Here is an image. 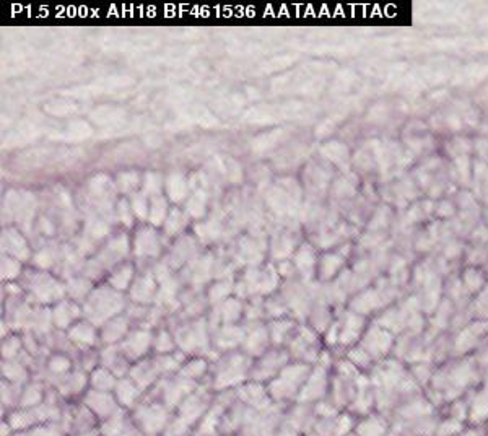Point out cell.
Returning <instances> with one entry per match:
<instances>
[{
    "instance_id": "obj_23",
    "label": "cell",
    "mask_w": 488,
    "mask_h": 436,
    "mask_svg": "<svg viewBox=\"0 0 488 436\" xmlns=\"http://www.w3.org/2000/svg\"><path fill=\"white\" fill-rule=\"evenodd\" d=\"M88 381H90V386H92V389H95V391L114 392L119 378L114 375L113 371H109L108 368L97 366V368H93L92 373H90Z\"/></svg>"
},
{
    "instance_id": "obj_24",
    "label": "cell",
    "mask_w": 488,
    "mask_h": 436,
    "mask_svg": "<svg viewBox=\"0 0 488 436\" xmlns=\"http://www.w3.org/2000/svg\"><path fill=\"white\" fill-rule=\"evenodd\" d=\"M244 311V305L238 298H228L223 303L217 306L218 319L222 325H231L236 324L241 319Z\"/></svg>"
},
{
    "instance_id": "obj_12",
    "label": "cell",
    "mask_w": 488,
    "mask_h": 436,
    "mask_svg": "<svg viewBox=\"0 0 488 436\" xmlns=\"http://www.w3.org/2000/svg\"><path fill=\"white\" fill-rule=\"evenodd\" d=\"M81 314H83V308H80L75 301L70 300H60L51 311L52 324L65 330H69L75 323H79Z\"/></svg>"
},
{
    "instance_id": "obj_5",
    "label": "cell",
    "mask_w": 488,
    "mask_h": 436,
    "mask_svg": "<svg viewBox=\"0 0 488 436\" xmlns=\"http://www.w3.org/2000/svg\"><path fill=\"white\" fill-rule=\"evenodd\" d=\"M286 365H288V353L279 350V348L267 350L264 355L256 358L254 363H252L250 380L262 382V385H264L266 381L270 382L280 375V371L284 370Z\"/></svg>"
},
{
    "instance_id": "obj_27",
    "label": "cell",
    "mask_w": 488,
    "mask_h": 436,
    "mask_svg": "<svg viewBox=\"0 0 488 436\" xmlns=\"http://www.w3.org/2000/svg\"><path fill=\"white\" fill-rule=\"evenodd\" d=\"M267 328H269L270 342L274 345H280V344H284L286 339L293 337L295 323L293 321L286 319V318H279V319L270 321V324L267 325Z\"/></svg>"
},
{
    "instance_id": "obj_10",
    "label": "cell",
    "mask_w": 488,
    "mask_h": 436,
    "mask_svg": "<svg viewBox=\"0 0 488 436\" xmlns=\"http://www.w3.org/2000/svg\"><path fill=\"white\" fill-rule=\"evenodd\" d=\"M161 251L160 234L155 227H140L133 236V254L137 257H155Z\"/></svg>"
},
{
    "instance_id": "obj_48",
    "label": "cell",
    "mask_w": 488,
    "mask_h": 436,
    "mask_svg": "<svg viewBox=\"0 0 488 436\" xmlns=\"http://www.w3.org/2000/svg\"><path fill=\"white\" fill-rule=\"evenodd\" d=\"M487 266H488V248H487Z\"/></svg>"
},
{
    "instance_id": "obj_21",
    "label": "cell",
    "mask_w": 488,
    "mask_h": 436,
    "mask_svg": "<svg viewBox=\"0 0 488 436\" xmlns=\"http://www.w3.org/2000/svg\"><path fill=\"white\" fill-rule=\"evenodd\" d=\"M238 397L241 399L244 404L250 405H257L261 409V405L270 399L269 392H267V386L262 385V382L250 381V382H243L238 389Z\"/></svg>"
},
{
    "instance_id": "obj_37",
    "label": "cell",
    "mask_w": 488,
    "mask_h": 436,
    "mask_svg": "<svg viewBox=\"0 0 488 436\" xmlns=\"http://www.w3.org/2000/svg\"><path fill=\"white\" fill-rule=\"evenodd\" d=\"M231 291H233V282H228V280L217 282V284H215L209 291V300L212 301L213 305L218 306V303H223L225 300L229 298Z\"/></svg>"
},
{
    "instance_id": "obj_40",
    "label": "cell",
    "mask_w": 488,
    "mask_h": 436,
    "mask_svg": "<svg viewBox=\"0 0 488 436\" xmlns=\"http://www.w3.org/2000/svg\"><path fill=\"white\" fill-rule=\"evenodd\" d=\"M22 272V261H18V259L12 257V256H6L3 254L2 257V279L3 280H13L17 279L18 275H20Z\"/></svg>"
},
{
    "instance_id": "obj_3",
    "label": "cell",
    "mask_w": 488,
    "mask_h": 436,
    "mask_svg": "<svg viewBox=\"0 0 488 436\" xmlns=\"http://www.w3.org/2000/svg\"><path fill=\"white\" fill-rule=\"evenodd\" d=\"M309 368L304 363H295V365H286L280 375L272 380L267 385V392H269L270 401L280 402L288 399L293 396V392L300 389L306 382Z\"/></svg>"
},
{
    "instance_id": "obj_11",
    "label": "cell",
    "mask_w": 488,
    "mask_h": 436,
    "mask_svg": "<svg viewBox=\"0 0 488 436\" xmlns=\"http://www.w3.org/2000/svg\"><path fill=\"white\" fill-rule=\"evenodd\" d=\"M269 328L264 324H254L252 329L246 330V337L243 342V350L251 358H259L264 355L270 345Z\"/></svg>"
},
{
    "instance_id": "obj_39",
    "label": "cell",
    "mask_w": 488,
    "mask_h": 436,
    "mask_svg": "<svg viewBox=\"0 0 488 436\" xmlns=\"http://www.w3.org/2000/svg\"><path fill=\"white\" fill-rule=\"evenodd\" d=\"M85 385H87V376L81 375V373H74V375L67 378V382H64V386L60 387V392L65 396L79 394V392L83 391Z\"/></svg>"
},
{
    "instance_id": "obj_25",
    "label": "cell",
    "mask_w": 488,
    "mask_h": 436,
    "mask_svg": "<svg viewBox=\"0 0 488 436\" xmlns=\"http://www.w3.org/2000/svg\"><path fill=\"white\" fill-rule=\"evenodd\" d=\"M170 205H168V197L165 195H156V197L150 199V212H148V223L152 227H163L168 218L170 213Z\"/></svg>"
},
{
    "instance_id": "obj_33",
    "label": "cell",
    "mask_w": 488,
    "mask_h": 436,
    "mask_svg": "<svg viewBox=\"0 0 488 436\" xmlns=\"http://www.w3.org/2000/svg\"><path fill=\"white\" fill-rule=\"evenodd\" d=\"M207 210V195L202 191H195L194 194L189 195V199L186 200V212L190 217L200 218L205 215Z\"/></svg>"
},
{
    "instance_id": "obj_31",
    "label": "cell",
    "mask_w": 488,
    "mask_h": 436,
    "mask_svg": "<svg viewBox=\"0 0 488 436\" xmlns=\"http://www.w3.org/2000/svg\"><path fill=\"white\" fill-rule=\"evenodd\" d=\"M188 217H186L184 212H181L179 209H171L168 213V218H166L165 225H163V229H165V233L168 234V236H176V234H179L183 229L186 228V225H188Z\"/></svg>"
},
{
    "instance_id": "obj_47",
    "label": "cell",
    "mask_w": 488,
    "mask_h": 436,
    "mask_svg": "<svg viewBox=\"0 0 488 436\" xmlns=\"http://www.w3.org/2000/svg\"><path fill=\"white\" fill-rule=\"evenodd\" d=\"M30 436H60L59 428H54V425H42L31 430Z\"/></svg>"
},
{
    "instance_id": "obj_8",
    "label": "cell",
    "mask_w": 488,
    "mask_h": 436,
    "mask_svg": "<svg viewBox=\"0 0 488 436\" xmlns=\"http://www.w3.org/2000/svg\"><path fill=\"white\" fill-rule=\"evenodd\" d=\"M83 405L97 417V419L106 421L111 417L121 412V405L114 396V392H101L90 389L83 397Z\"/></svg>"
},
{
    "instance_id": "obj_7",
    "label": "cell",
    "mask_w": 488,
    "mask_h": 436,
    "mask_svg": "<svg viewBox=\"0 0 488 436\" xmlns=\"http://www.w3.org/2000/svg\"><path fill=\"white\" fill-rule=\"evenodd\" d=\"M117 347L129 362L137 363L143 360V358H147L148 352L153 348V334L147 329L132 330Z\"/></svg>"
},
{
    "instance_id": "obj_13",
    "label": "cell",
    "mask_w": 488,
    "mask_h": 436,
    "mask_svg": "<svg viewBox=\"0 0 488 436\" xmlns=\"http://www.w3.org/2000/svg\"><path fill=\"white\" fill-rule=\"evenodd\" d=\"M129 376L136 381V385L140 389H148V387L155 385V381L161 376L160 366H158L156 358H143V360L137 362L136 365L131 368Z\"/></svg>"
},
{
    "instance_id": "obj_1",
    "label": "cell",
    "mask_w": 488,
    "mask_h": 436,
    "mask_svg": "<svg viewBox=\"0 0 488 436\" xmlns=\"http://www.w3.org/2000/svg\"><path fill=\"white\" fill-rule=\"evenodd\" d=\"M124 308H126V301L121 291L111 286H99L85 298L83 314H87L92 324L104 325L108 321L121 316Z\"/></svg>"
},
{
    "instance_id": "obj_32",
    "label": "cell",
    "mask_w": 488,
    "mask_h": 436,
    "mask_svg": "<svg viewBox=\"0 0 488 436\" xmlns=\"http://www.w3.org/2000/svg\"><path fill=\"white\" fill-rule=\"evenodd\" d=\"M176 340L174 335H171L168 330L161 329L156 335H153V350H155L158 355H170L176 350Z\"/></svg>"
},
{
    "instance_id": "obj_22",
    "label": "cell",
    "mask_w": 488,
    "mask_h": 436,
    "mask_svg": "<svg viewBox=\"0 0 488 436\" xmlns=\"http://www.w3.org/2000/svg\"><path fill=\"white\" fill-rule=\"evenodd\" d=\"M316 264H318V257H316L314 249L311 248L309 244H303V246L295 252L293 267L303 275L304 280H311V277H313L316 271Z\"/></svg>"
},
{
    "instance_id": "obj_35",
    "label": "cell",
    "mask_w": 488,
    "mask_h": 436,
    "mask_svg": "<svg viewBox=\"0 0 488 436\" xmlns=\"http://www.w3.org/2000/svg\"><path fill=\"white\" fill-rule=\"evenodd\" d=\"M163 186H165V179H163L160 172H147V175L143 176L142 191L150 199L163 194Z\"/></svg>"
},
{
    "instance_id": "obj_2",
    "label": "cell",
    "mask_w": 488,
    "mask_h": 436,
    "mask_svg": "<svg viewBox=\"0 0 488 436\" xmlns=\"http://www.w3.org/2000/svg\"><path fill=\"white\" fill-rule=\"evenodd\" d=\"M254 360L244 352H231L222 357L213 371L215 389H227V387L243 385L246 378H250Z\"/></svg>"
},
{
    "instance_id": "obj_46",
    "label": "cell",
    "mask_w": 488,
    "mask_h": 436,
    "mask_svg": "<svg viewBox=\"0 0 488 436\" xmlns=\"http://www.w3.org/2000/svg\"><path fill=\"white\" fill-rule=\"evenodd\" d=\"M117 213H119V218H121V222L124 225L131 227V225L133 223V218H136V215H133V212H132L131 204L126 202V200H124V199L117 205Z\"/></svg>"
},
{
    "instance_id": "obj_15",
    "label": "cell",
    "mask_w": 488,
    "mask_h": 436,
    "mask_svg": "<svg viewBox=\"0 0 488 436\" xmlns=\"http://www.w3.org/2000/svg\"><path fill=\"white\" fill-rule=\"evenodd\" d=\"M67 337L70 342L81 348L95 347L99 342V334L97 330V325L90 323V321H79L72 328L67 330Z\"/></svg>"
},
{
    "instance_id": "obj_38",
    "label": "cell",
    "mask_w": 488,
    "mask_h": 436,
    "mask_svg": "<svg viewBox=\"0 0 488 436\" xmlns=\"http://www.w3.org/2000/svg\"><path fill=\"white\" fill-rule=\"evenodd\" d=\"M47 370H49L52 375H57V376L69 375V371L72 370L70 358H67L65 355H60V353L52 355L49 358V362H47Z\"/></svg>"
},
{
    "instance_id": "obj_29",
    "label": "cell",
    "mask_w": 488,
    "mask_h": 436,
    "mask_svg": "<svg viewBox=\"0 0 488 436\" xmlns=\"http://www.w3.org/2000/svg\"><path fill=\"white\" fill-rule=\"evenodd\" d=\"M342 264L343 259L339 254H327V256H323L320 261H318V274L323 277V280H329L337 274Z\"/></svg>"
},
{
    "instance_id": "obj_4",
    "label": "cell",
    "mask_w": 488,
    "mask_h": 436,
    "mask_svg": "<svg viewBox=\"0 0 488 436\" xmlns=\"http://www.w3.org/2000/svg\"><path fill=\"white\" fill-rule=\"evenodd\" d=\"M136 425L138 430L147 436H158L165 433L166 426L170 425V414L168 407L163 402H153L148 405H137L136 407Z\"/></svg>"
},
{
    "instance_id": "obj_41",
    "label": "cell",
    "mask_w": 488,
    "mask_h": 436,
    "mask_svg": "<svg viewBox=\"0 0 488 436\" xmlns=\"http://www.w3.org/2000/svg\"><path fill=\"white\" fill-rule=\"evenodd\" d=\"M116 184L124 194H133V191L138 188V175L137 172H121V175L117 176Z\"/></svg>"
},
{
    "instance_id": "obj_43",
    "label": "cell",
    "mask_w": 488,
    "mask_h": 436,
    "mask_svg": "<svg viewBox=\"0 0 488 436\" xmlns=\"http://www.w3.org/2000/svg\"><path fill=\"white\" fill-rule=\"evenodd\" d=\"M293 241H291V236H282L279 239H275L274 248H272V251H274L275 257L285 259L288 257L291 252H293Z\"/></svg>"
},
{
    "instance_id": "obj_34",
    "label": "cell",
    "mask_w": 488,
    "mask_h": 436,
    "mask_svg": "<svg viewBox=\"0 0 488 436\" xmlns=\"http://www.w3.org/2000/svg\"><path fill=\"white\" fill-rule=\"evenodd\" d=\"M131 209L136 218L138 220H148V212H150V197L143 193V191H137L131 195Z\"/></svg>"
},
{
    "instance_id": "obj_30",
    "label": "cell",
    "mask_w": 488,
    "mask_h": 436,
    "mask_svg": "<svg viewBox=\"0 0 488 436\" xmlns=\"http://www.w3.org/2000/svg\"><path fill=\"white\" fill-rule=\"evenodd\" d=\"M42 402V386L38 385H28L25 389L22 391L20 402H18V409H35L40 407Z\"/></svg>"
},
{
    "instance_id": "obj_26",
    "label": "cell",
    "mask_w": 488,
    "mask_h": 436,
    "mask_svg": "<svg viewBox=\"0 0 488 436\" xmlns=\"http://www.w3.org/2000/svg\"><path fill=\"white\" fill-rule=\"evenodd\" d=\"M133 266L132 264H121L117 266L116 269L111 272V275H109L108 284L111 289L117 290V291H124L127 290L129 286L133 284V280H136V277H133Z\"/></svg>"
},
{
    "instance_id": "obj_17",
    "label": "cell",
    "mask_w": 488,
    "mask_h": 436,
    "mask_svg": "<svg viewBox=\"0 0 488 436\" xmlns=\"http://www.w3.org/2000/svg\"><path fill=\"white\" fill-rule=\"evenodd\" d=\"M244 337H246V330H244L241 325H222V328L215 330L213 345H217L222 350H229V348L243 345Z\"/></svg>"
},
{
    "instance_id": "obj_16",
    "label": "cell",
    "mask_w": 488,
    "mask_h": 436,
    "mask_svg": "<svg viewBox=\"0 0 488 436\" xmlns=\"http://www.w3.org/2000/svg\"><path fill=\"white\" fill-rule=\"evenodd\" d=\"M131 332L129 330V318L127 316H116L111 321H108L106 324L101 328V334H99V340L103 344L109 345H119L126 339V335Z\"/></svg>"
},
{
    "instance_id": "obj_18",
    "label": "cell",
    "mask_w": 488,
    "mask_h": 436,
    "mask_svg": "<svg viewBox=\"0 0 488 436\" xmlns=\"http://www.w3.org/2000/svg\"><path fill=\"white\" fill-rule=\"evenodd\" d=\"M2 248L7 256L15 257L18 261H25V259L30 257V249H28L25 238L22 236L20 232H17V229L13 228L3 232Z\"/></svg>"
},
{
    "instance_id": "obj_44",
    "label": "cell",
    "mask_w": 488,
    "mask_h": 436,
    "mask_svg": "<svg viewBox=\"0 0 488 436\" xmlns=\"http://www.w3.org/2000/svg\"><path fill=\"white\" fill-rule=\"evenodd\" d=\"M462 282L469 291H478L483 285V277L477 269H467L464 272Z\"/></svg>"
},
{
    "instance_id": "obj_36",
    "label": "cell",
    "mask_w": 488,
    "mask_h": 436,
    "mask_svg": "<svg viewBox=\"0 0 488 436\" xmlns=\"http://www.w3.org/2000/svg\"><path fill=\"white\" fill-rule=\"evenodd\" d=\"M2 366H3V378H7V381L10 382V385H20V382L26 381L28 373L20 363L7 360V363L3 362Z\"/></svg>"
},
{
    "instance_id": "obj_20",
    "label": "cell",
    "mask_w": 488,
    "mask_h": 436,
    "mask_svg": "<svg viewBox=\"0 0 488 436\" xmlns=\"http://www.w3.org/2000/svg\"><path fill=\"white\" fill-rule=\"evenodd\" d=\"M166 197L171 202H184L189 199V179L181 172H171L168 178L165 179Z\"/></svg>"
},
{
    "instance_id": "obj_28",
    "label": "cell",
    "mask_w": 488,
    "mask_h": 436,
    "mask_svg": "<svg viewBox=\"0 0 488 436\" xmlns=\"http://www.w3.org/2000/svg\"><path fill=\"white\" fill-rule=\"evenodd\" d=\"M207 371H209V363L202 355H197L190 358L188 362H184L183 368H181V375L194 382L207 375Z\"/></svg>"
},
{
    "instance_id": "obj_6",
    "label": "cell",
    "mask_w": 488,
    "mask_h": 436,
    "mask_svg": "<svg viewBox=\"0 0 488 436\" xmlns=\"http://www.w3.org/2000/svg\"><path fill=\"white\" fill-rule=\"evenodd\" d=\"M174 340L176 345L186 353L202 352L205 347H209V330L205 321L197 319L179 328L174 332Z\"/></svg>"
},
{
    "instance_id": "obj_19",
    "label": "cell",
    "mask_w": 488,
    "mask_h": 436,
    "mask_svg": "<svg viewBox=\"0 0 488 436\" xmlns=\"http://www.w3.org/2000/svg\"><path fill=\"white\" fill-rule=\"evenodd\" d=\"M142 389L136 385V381L131 376L121 378L117 381L116 389H114V396L121 407H127V409H136V404L140 399Z\"/></svg>"
},
{
    "instance_id": "obj_9",
    "label": "cell",
    "mask_w": 488,
    "mask_h": 436,
    "mask_svg": "<svg viewBox=\"0 0 488 436\" xmlns=\"http://www.w3.org/2000/svg\"><path fill=\"white\" fill-rule=\"evenodd\" d=\"M30 291L41 303H59L64 298L65 289L59 282L47 274H35L30 277Z\"/></svg>"
},
{
    "instance_id": "obj_14",
    "label": "cell",
    "mask_w": 488,
    "mask_h": 436,
    "mask_svg": "<svg viewBox=\"0 0 488 436\" xmlns=\"http://www.w3.org/2000/svg\"><path fill=\"white\" fill-rule=\"evenodd\" d=\"M158 280L155 274L145 272V274L136 277L133 284L131 285V296L138 305H148L158 296Z\"/></svg>"
},
{
    "instance_id": "obj_42",
    "label": "cell",
    "mask_w": 488,
    "mask_h": 436,
    "mask_svg": "<svg viewBox=\"0 0 488 436\" xmlns=\"http://www.w3.org/2000/svg\"><path fill=\"white\" fill-rule=\"evenodd\" d=\"M22 350V339L17 337V335H12V337L3 339L2 344V355L3 360H13L18 355V352Z\"/></svg>"
},
{
    "instance_id": "obj_45",
    "label": "cell",
    "mask_w": 488,
    "mask_h": 436,
    "mask_svg": "<svg viewBox=\"0 0 488 436\" xmlns=\"http://www.w3.org/2000/svg\"><path fill=\"white\" fill-rule=\"evenodd\" d=\"M90 289H92V285L85 279H74L69 284L70 295L74 296V298H87V296L92 293Z\"/></svg>"
}]
</instances>
